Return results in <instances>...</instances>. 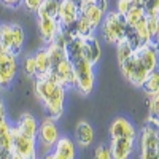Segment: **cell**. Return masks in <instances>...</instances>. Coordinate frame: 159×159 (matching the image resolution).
Instances as JSON below:
<instances>
[{
  "label": "cell",
  "mask_w": 159,
  "mask_h": 159,
  "mask_svg": "<svg viewBox=\"0 0 159 159\" xmlns=\"http://www.w3.org/2000/svg\"><path fill=\"white\" fill-rule=\"evenodd\" d=\"M143 18H145V13H143L142 8H130V10L127 11V15L124 16L127 25H135V24H137L140 19H143Z\"/></svg>",
  "instance_id": "cell-27"
},
{
  "label": "cell",
  "mask_w": 159,
  "mask_h": 159,
  "mask_svg": "<svg viewBox=\"0 0 159 159\" xmlns=\"http://www.w3.org/2000/svg\"><path fill=\"white\" fill-rule=\"evenodd\" d=\"M15 127L24 134L25 137L37 140V134H38V121L37 118L30 113H22L18 119V123L15 124Z\"/></svg>",
  "instance_id": "cell-17"
},
{
  "label": "cell",
  "mask_w": 159,
  "mask_h": 159,
  "mask_svg": "<svg viewBox=\"0 0 159 159\" xmlns=\"http://www.w3.org/2000/svg\"><path fill=\"white\" fill-rule=\"evenodd\" d=\"M35 96L43 103L49 118L59 119L65 110V89L48 78H35Z\"/></svg>",
  "instance_id": "cell-2"
},
{
  "label": "cell",
  "mask_w": 159,
  "mask_h": 159,
  "mask_svg": "<svg viewBox=\"0 0 159 159\" xmlns=\"http://www.w3.org/2000/svg\"><path fill=\"white\" fill-rule=\"evenodd\" d=\"M150 46L157 52L159 54V25H157V32H156V35H154V38L151 40V43H150Z\"/></svg>",
  "instance_id": "cell-34"
},
{
  "label": "cell",
  "mask_w": 159,
  "mask_h": 159,
  "mask_svg": "<svg viewBox=\"0 0 159 159\" xmlns=\"http://www.w3.org/2000/svg\"><path fill=\"white\" fill-rule=\"evenodd\" d=\"M38 159H42V157H38Z\"/></svg>",
  "instance_id": "cell-41"
},
{
  "label": "cell",
  "mask_w": 159,
  "mask_h": 159,
  "mask_svg": "<svg viewBox=\"0 0 159 159\" xmlns=\"http://www.w3.org/2000/svg\"><path fill=\"white\" fill-rule=\"evenodd\" d=\"M75 140L81 148H88L94 142V129L88 121H80L75 127Z\"/></svg>",
  "instance_id": "cell-18"
},
{
  "label": "cell",
  "mask_w": 159,
  "mask_h": 159,
  "mask_svg": "<svg viewBox=\"0 0 159 159\" xmlns=\"http://www.w3.org/2000/svg\"><path fill=\"white\" fill-rule=\"evenodd\" d=\"M21 3L25 7V10H29L32 13H37L40 10V7H42L43 0H21Z\"/></svg>",
  "instance_id": "cell-31"
},
{
  "label": "cell",
  "mask_w": 159,
  "mask_h": 159,
  "mask_svg": "<svg viewBox=\"0 0 159 159\" xmlns=\"http://www.w3.org/2000/svg\"><path fill=\"white\" fill-rule=\"evenodd\" d=\"M52 159H76V145L69 137H61L51 151Z\"/></svg>",
  "instance_id": "cell-15"
},
{
  "label": "cell",
  "mask_w": 159,
  "mask_h": 159,
  "mask_svg": "<svg viewBox=\"0 0 159 159\" xmlns=\"http://www.w3.org/2000/svg\"><path fill=\"white\" fill-rule=\"evenodd\" d=\"M119 67H121V73L127 81L132 86L140 88V89H142V86L145 84V81H147V78L150 75V72L135 59L134 54H132L129 59H126L124 62L119 64Z\"/></svg>",
  "instance_id": "cell-6"
},
{
  "label": "cell",
  "mask_w": 159,
  "mask_h": 159,
  "mask_svg": "<svg viewBox=\"0 0 159 159\" xmlns=\"http://www.w3.org/2000/svg\"><path fill=\"white\" fill-rule=\"evenodd\" d=\"M13 124L7 118L0 119V159H10L13 154Z\"/></svg>",
  "instance_id": "cell-11"
},
{
  "label": "cell",
  "mask_w": 159,
  "mask_h": 159,
  "mask_svg": "<svg viewBox=\"0 0 159 159\" xmlns=\"http://www.w3.org/2000/svg\"><path fill=\"white\" fill-rule=\"evenodd\" d=\"M140 159H159V129L147 124L140 132Z\"/></svg>",
  "instance_id": "cell-5"
},
{
  "label": "cell",
  "mask_w": 159,
  "mask_h": 159,
  "mask_svg": "<svg viewBox=\"0 0 159 159\" xmlns=\"http://www.w3.org/2000/svg\"><path fill=\"white\" fill-rule=\"evenodd\" d=\"M142 3H143V13H145V16L159 13V0H142Z\"/></svg>",
  "instance_id": "cell-29"
},
{
  "label": "cell",
  "mask_w": 159,
  "mask_h": 159,
  "mask_svg": "<svg viewBox=\"0 0 159 159\" xmlns=\"http://www.w3.org/2000/svg\"><path fill=\"white\" fill-rule=\"evenodd\" d=\"M130 8H132L130 0H118V2H116V11L119 13V15H123V16L127 15V11Z\"/></svg>",
  "instance_id": "cell-32"
},
{
  "label": "cell",
  "mask_w": 159,
  "mask_h": 159,
  "mask_svg": "<svg viewBox=\"0 0 159 159\" xmlns=\"http://www.w3.org/2000/svg\"><path fill=\"white\" fill-rule=\"evenodd\" d=\"M64 49L75 72L76 89L83 96L91 94L92 89H94V83H96V73H94V65L89 61H86L83 56V38L75 37L69 40L65 43Z\"/></svg>",
  "instance_id": "cell-1"
},
{
  "label": "cell",
  "mask_w": 159,
  "mask_h": 159,
  "mask_svg": "<svg viewBox=\"0 0 159 159\" xmlns=\"http://www.w3.org/2000/svg\"><path fill=\"white\" fill-rule=\"evenodd\" d=\"M135 147L134 139H115L110 143L111 159H129Z\"/></svg>",
  "instance_id": "cell-13"
},
{
  "label": "cell",
  "mask_w": 159,
  "mask_h": 159,
  "mask_svg": "<svg viewBox=\"0 0 159 159\" xmlns=\"http://www.w3.org/2000/svg\"><path fill=\"white\" fill-rule=\"evenodd\" d=\"M37 19H38V32H40V37L43 38V42L46 45L52 43L56 40L57 34H59V24L56 19H51L45 15H37Z\"/></svg>",
  "instance_id": "cell-12"
},
{
  "label": "cell",
  "mask_w": 159,
  "mask_h": 159,
  "mask_svg": "<svg viewBox=\"0 0 159 159\" xmlns=\"http://www.w3.org/2000/svg\"><path fill=\"white\" fill-rule=\"evenodd\" d=\"M83 56L92 65H96L100 61V57H102V46H100L99 38H96L94 35L83 38Z\"/></svg>",
  "instance_id": "cell-16"
},
{
  "label": "cell",
  "mask_w": 159,
  "mask_h": 159,
  "mask_svg": "<svg viewBox=\"0 0 159 159\" xmlns=\"http://www.w3.org/2000/svg\"><path fill=\"white\" fill-rule=\"evenodd\" d=\"M126 27H127V22H126L124 16L119 15L118 11H108V13H105L103 21L100 24L102 37L105 38V42L111 43V45H116L119 40L124 38Z\"/></svg>",
  "instance_id": "cell-3"
},
{
  "label": "cell",
  "mask_w": 159,
  "mask_h": 159,
  "mask_svg": "<svg viewBox=\"0 0 159 159\" xmlns=\"http://www.w3.org/2000/svg\"><path fill=\"white\" fill-rule=\"evenodd\" d=\"M59 139H61V132H59L57 124L52 118L48 116L38 123L37 148H38V153H42V156L51 153Z\"/></svg>",
  "instance_id": "cell-4"
},
{
  "label": "cell",
  "mask_w": 159,
  "mask_h": 159,
  "mask_svg": "<svg viewBox=\"0 0 159 159\" xmlns=\"http://www.w3.org/2000/svg\"><path fill=\"white\" fill-rule=\"evenodd\" d=\"M84 0H64L59 16H57V24L59 29H67L78 21V18L81 16V8H83Z\"/></svg>",
  "instance_id": "cell-8"
},
{
  "label": "cell",
  "mask_w": 159,
  "mask_h": 159,
  "mask_svg": "<svg viewBox=\"0 0 159 159\" xmlns=\"http://www.w3.org/2000/svg\"><path fill=\"white\" fill-rule=\"evenodd\" d=\"M130 5H132V8H142V10H143L142 0H130Z\"/></svg>",
  "instance_id": "cell-37"
},
{
  "label": "cell",
  "mask_w": 159,
  "mask_h": 159,
  "mask_svg": "<svg viewBox=\"0 0 159 159\" xmlns=\"http://www.w3.org/2000/svg\"><path fill=\"white\" fill-rule=\"evenodd\" d=\"M94 5L103 11V13H107V8H108V0H94Z\"/></svg>",
  "instance_id": "cell-33"
},
{
  "label": "cell",
  "mask_w": 159,
  "mask_h": 159,
  "mask_svg": "<svg viewBox=\"0 0 159 159\" xmlns=\"http://www.w3.org/2000/svg\"><path fill=\"white\" fill-rule=\"evenodd\" d=\"M110 137L111 140L115 139H134L137 137L135 127L129 119H126L124 116H118L110 126Z\"/></svg>",
  "instance_id": "cell-10"
},
{
  "label": "cell",
  "mask_w": 159,
  "mask_h": 159,
  "mask_svg": "<svg viewBox=\"0 0 159 159\" xmlns=\"http://www.w3.org/2000/svg\"><path fill=\"white\" fill-rule=\"evenodd\" d=\"M22 70H24L25 75L30 76V78L37 76V65H35V57L34 56H27L22 61Z\"/></svg>",
  "instance_id": "cell-28"
},
{
  "label": "cell",
  "mask_w": 159,
  "mask_h": 159,
  "mask_svg": "<svg viewBox=\"0 0 159 159\" xmlns=\"http://www.w3.org/2000/svg\"><path fill=\"white\" fill-rule=\"evenodd\" d=\"M73 30H75V35L80 38H86V37L94 35V29L91 27V24L83 16H80L78 21L73 24Z\"/></svg>",
  "instance_id": "cell-24"
},
{
  "label": "cell",
  "mask_w": 159,
  "mask_h": 159,
  "mask_svg": "<svg viewBox=\"0 0 159 159\" xmlns=\"http://www.w3.org/2000/svg\"><path fill=\"white\" fill-rule=\"evenodd\" d=\"M11 25H13V45L10 49V54L18 57L22 52V48L25 43V30L21 24H11Z\"/></svg>",
  "instance_id": "cell-20"
},
{
  "label": "cell",
  "mask_w": 159,
  "mask_h": 159,
  "mask_svg": "<svg viewBox=\"0 0 159 159\" xmlns=\"http://www.w3.org/2000/svg\"><path fill=\"white\" fill-rule=\"evenodd\" d=\"M81 16L91 24V27L96 30L97 27H100L105 13L100 11V10L94 5V2H84V3H83V8H81Z\"/></svg>",
  "instance_id": "cell-19"
},
{
  "label": "cell",
  "mask_w": 159,
  "mask_h": 159,
  "mask_svg": "<svg viewBox=\"0 0 159 159\" xmlns=\"http://www.w3.org/2000/svg\"><path fill=\"white\" fill-rule=\"evenodd\" d=\"M10 159H22V157H19V156H16V154H11Z\"/></svg>",
  "instance_id": "cell-38"
},
{
  "label": "cell",
  "mask_w": 159,
  "mask_h": 159,
  "mask_svg": "<svg viewBox=\"0 0 159 159\" xmlns=\"http://www.w3.org/2000/svg\"><path fill=\"white\" fill-rule=\"evenodd\" d=\"M0 35H2V24H0Z\"/></svg>",
  "instance_id": "cell-39"
},
{
  "label": "cell",
  "mask_w": 159,
  "mask_h": 159,
  "mask_svg": "<svg viewBox=\"0 0 159 159\" xmlns=\"http://www.w3.org/2000/svg\"><path fill=\"white\" fill-rule=\"evenodd\" d=\"M94 159H111V151H110V147L108 145H99L96 148V154H94Z\"/></svg>",
  "instance_id": "cell-30"
},
{
  "label": "cell",
  "mask_w": 159,
  "mask_h": 159,
  "mask_svg": "<svg viewBox=\"0 0 159 159\" xmlns=\"http://www.w3.org/2000/svg\"><path fill=\"white\" fill-rule=\"evenodd\" d=\"M7 118V111H5V105H3V100L0 99V119Z\"/></svg>",
  "instance_id": "cell-36"
},
{
  "label": "cell",
  "mask_w": 159,
  "mask_h": 159,
  "mask_svg": "<svg viewBox=\"0 0 159 159\" xmlns=\"http://www.w3.org/2000/svg\"><path fill=\"white\" fill-rule=\"evenodd\" d=\"M115 46H116V57H118V62H119V64L124 62L126 59H129L132 54H134V48H132L124 38L119 40Z\"/></svg>",
  "instance_id": "cell-25"
},
{
  "label": "cell",
  "mask_w": 159,
  "mask_h": 159,
  "mask_svg": "<svg viewBox=\"0 0 159 159\" xmlns=\"http://www.w3.org/2000/svg\"><path fill=\"white\" fill-rule=\"evenodd\" d=\"M34 57H35V65H37V76L35 78H45L49 73V69H51L49 56H48L46 48L37 51L34 54Z\"/></svg>",
  "instance_id": "cell-21"
},
{
  "label": "cell",
  "mask_w": 159,
  "mask_h": 159,
  "mask_svg": "<svg viewBox=\"0 0 159 159\" xmlns=\"http://www.w3.org/2000/svg\"><path fill=\"white\" fill-rule=\"evenodd\" d=\"M142 89L148 97H153V96L159 94V67L148 75L147 81H145V84L142 86Z\"/></svg>",
  "instance_id": "cell-23"
},
{
  "label": "cell",
  "mask_w": 159,
  "mask_h": 159,
  "mask_svg": "<svg viewBox=\"0 0 159 159\" xmlns=\"http://www.w3.org/2000/svg\"><path fill=\"white\" fill-rule=\"evenodd\" d=\"M62 2L64 0H43V3H42V7H40V10L37 11V15H45V16H48L51 19L57 21Z\"/></svg>",
  "instance_id": "cell-22"
},
{
  "label": "cell",
  "mask_w": 159,
  "mask_h": 159,
  "mask_svg": "<svg viewBox=\"0 0 159 159\" xmlns=\"http://www.w3.org/2000/svg\"><path fill=\"white\" fill-rule=\"evenodd\" d=\"M124 40H126V42H127L132 48H134V51L143 45V43H142V40H140L139 35H137V32H135V29H134V25H127V27H126Z\"/></svg>",
  "instance_id": "cell-26"
},
{
  "label": "cell",
  "mask_w": 159,
  "mask_h": 159,
  "mask_svg": "<svg viewBox=\"0 0 159 159\" xmlns=\"http://www.w3.org/2000/svg\"><path fill=\"white\" fill-rule=\"evenodd\" d=\"M2 3H5L10 8H16V7L21 5V0H2Z\"/></svg>",
  "instance_id": "cell-35"
},
{
  "label": "cell",
  "mask_w": 159,
  "mask_h": 159,
  "mask_svg": "<svg viewBox=\"0 0 159 159\" xmlns=\"http://www.w3.org/2000/svg\"><path fill=\"white\" fill-rule=\"evenodd\" d=\"M18 73V57L0 49V88H8Z\"/></svg>",
  "instance_id": "cell-9"
},
{
  "label": "cell",
  "mask_w": 159,
  "mask_h": 159,
  "mask_svg": "<svg viewBox=\"0 0 159 159\" xmlns=\"http://www.w3.org/2000/svg\"><path fill=\"white\" fill-rule=\"evenodd\" d=\"M84 2H94V0H84Z\"/></svg>",
  "instance_id": "cell-40"
},
{
  "label": "cell",
  "mask_w": 159,
  "mask_h": 159,
  "mask_svg": "<svg viewBox=\"0 0 159 159\" xmlns=\"http://www.w3.org/2000/svg\"><path fill=\"white\" fill-rule=\"evenodd\" d=\"M134 56L150 73L157 69V52L150 45H142L140 48H137L134 51Z\"/></svg>",
  "instance_id": "cell-14"
},
{
  "label": "cell",
  "mask_w": 159,
  "mask_h": 159,
  "mask_svg": "<svg viewBox=\"0 0 159 159\" xmlns=\"http://www.w3.org/2000/svg\"><path fill=\"white\" fill-rule=\"evenodd\" d=\"M11 135H13V154H16L22 159H38L37 140L25 137L15 126H13Z\"/></svg>",
  "instance_id": "cell-7"
}]
</instances>
